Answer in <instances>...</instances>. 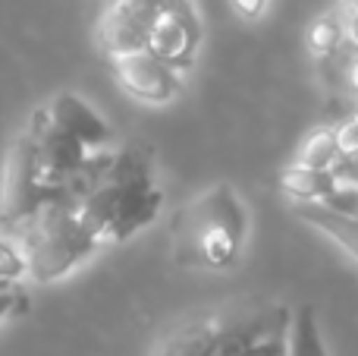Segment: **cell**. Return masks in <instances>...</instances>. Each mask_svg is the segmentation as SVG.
<instances>
[{
    "instance_id": "obj_11",
    "label": "cell",
    "mask_w": 358,
    "mask_h": 356,
    "mask_svg": "<svg viewBox=\"0 0 358 356\" xmlns=\"http://www.w3.org/2000/svg\"><path fill=\"white\" fill-rule=\"evenodd\" d=\"M280 189L296 202H317V205H334L340 196V183L330 170H315L292 161L289 167L280 170Z\"/></svg>"
},
{
    "instance_id": "obj_12",
    "label": "cell",
    "mask_w": 358,
    "mask_h": 356,
    "mask_svg": "<svg viewBox=\"0 0 358 356\" xmlns=\"http://www.w3.org/2000/svg\"><path fill=\"white\" fill-rule=\"evenodd\" d=\"M286 356H330L327 344H324L321 325H317V309L311 306V303H302V306L292 313Z\"/></svg>"
},
{
    "instance_id": "obj_5",
    "label": "cell",
    "mask_w": 358,
    "mask_h": 356,
    "mask_svg": "<svg viewBox=\"0 0 358 356\" xmlns=\"http://www.w3.org/2000/svg\"><path fill=\"white\" fill-rule=\"evenodd\" d=\"M60 199L82 202V189L54 186V183L44 180L41 167H38L35 132L25 123V130L13 139L10 155H6L3 186H0V231L22 233L44 205L60 202Z\"/></svg>"
},
{
    "instance_id": "obj_14",
    "label": "cell",
    "mask_w": 358,
    "mask_h": 356,
    "mask_svg": "<svg viewBox=\"0 0 358 356\" xmlns=\"http://www.w3.org/2000/svg\"><path fill=\"white\" fill-rule=\"evenodd\" d=\"M340 158V149H336V136H334V126H321L315 130L311 136H305V142L299 145L296 164H305V167H315V170H330Z\"/></svg>"
},
{
    "instance_id": "obj_18",
    "label": "cell",
    "mask_w": 358,
    "mask_h": 356,
    "mask_svg": "<svg viewBox=\"0 0 358 356\" xmlns=\"http://www.w3.org/2000/svg\"><path fill=\"white\" fill-rule=\"evenodd\" d=\"M346 38H349V44L358 48V13H346Z\"/></svg>"
},
{
    "instance_id": "obj_9",
    "label": "cell",
    "mask_w": 358,
    "mask_h": 356,
    "mask_svg": "<svg viewBox=\"0 0 358 356\" xmlns=\"http://www.w3.org/2000/svg\"><path fill=\"white\" fill-rule=\"evenodd\" d=\"M44 111H48L50 123H57L60 130H66L69 136L79 139V142L85 145V149H92V151L110 149L113 139H117L113 126L107 123V120L101 117L88 101H82L79 95H73V92L54 95V98L44 104Z\"/></svg>"
},
{
    "instance_id": "obj_17",
    "label": "cell",
    "mask_w": 358,
    "mask_h": 356,
    "mask_svg": "<svg viewBox=\"0 0 358 356\" xmlns=\"http://www.w3.org/2000/svg\"><path fill=\"white\" fill-rule=\"evenodd\" d=\"M236 10V16H242L245 22H258L267 13V0H229Z\"/></svg>"
},
{
    "instance_id": "obj_16",
    "label": "cell",
    "mask_w": 358,
    "mask_h": 356,
    "mask_svg": "<svg viewBox=\"0 0 358 356\" xmlns=\"http://www.w3.org/2000/svg\"><path fill=\"white\" fill-rule=\"evenodd\" d=\"M29 313V296L19 287H3L0 290V322L13 319V315Z\"/></svg>"
},
{
    "instance_id": "obj_6",
    "label": "cell",
    "mask_w": 358,
    "mask_h": 356,
    "mask_svg": "<svg viewBox=\"0 0 358 356\" xmlns=\"http://www.w3.org/2000/svg\"><path fill=\"white\" fill-rule=\"evenodd\" d=\"M173 0H110L94 25V38L104 57L126 54V50H145L151 41L157 16Z\"/></svg>"
},
{
    "instance_id": "obj_15",
    "label": "cell",
    "mask_w": 358,
    "mask_h": 356,
    "mask_svg": "<svg viewBox=\"0 0 358 356\" xmlns=\"http://www.w3.org/2000/svg\"><path fill=\"white\" fill-rule=\"evenodd\" d=\"M321 63H324L327 79L336 85V92L358 101V48L355 44H349V38H346V44H343L334 57H327V60H321Z\"/></svg>"
},
{
    "instance_id": "obj_2",
    "label": "cell",
    "mask_w": 358,
    "mask_h": 356,
    "mask_svg": "<svg viewBox=\"0 0 358 356\" xmlns=\"http://www.w3.org/2000/svg\"><path fill=\"white\" fill-rule=\"evenodd\" d=\"M245 240V202L227 180L198 193L170 221V252L179 268L229 271L239 265Z\"/></svg>"
},
{
    "instance_id": "obj_4",
    "label": "cell",
    "mask_w": 358,
    "mask_h": 356,
    "mask_svg": "<svg viewBox=\"0 0 358 356\" xmlns=\"http://www.w3.org/2000/svg\"><path fill=\"white\" fill-rule=\"evenodd\" d=\"M19 237L25 243V268L38 284L69 275L76 265H82L101 249V240L82 221L79 202L73 199L44 205Z\"/></svg>"
},
{
    "instance_id": "obj_19",
    "label": "cell",
    "mask_w": 358,
    "mask_h": 356,
    "mask_svg": "<svg viewBox=\"0 0 358 356\" xmlns=\"http://www.w3.org/2000/svg\"><path fill=\"white\" fill-rule=\"evenodd\" d=\"M343 10H346V13H358V0H343Z\"/></svg>"
},
{
    "instance_id": "obj_13",
    "label": "cell",
    "mask_w": 358,
    "mask_h": 356,
    "mask_svg": "<svg viewBox=\"0 0 358 356\" xmlns=\"http://www.w3.org/2000/svg\"><path fill=\"white\" fill-rule=\"evenodd\" d=\"M346 44V13H324L305 32V48L311 57L327 60Z\"/></svg>"
},
{
    "instance_id": "obj_3",
    "label": "cell",
    "mask_w": 358,
    "mask_h": 356,
    "mask_svg": "<svg viewBox=\"0 0 358 356\" xmlns=\"http://www.w3.org/2000/svg\"><path fill=\"white\" fill-rule=\"evenodd\" d=\"M289 319V309L273 306L255 315L192 322L170 334L155 356H286Z\"/></svg>"
},
{
    "instance_id": "obj_7",
    "label": "cell",
    "mask_w": 358,
    "mask_h": 356,
    "mask_svg": "<svg viewBox=\"0 0 358 356\" xmlns=\"http://www.w3.org/2000/svg\"><path fill=\"white\" fill-rule=\"evenodd\" d=\"M113 69V79L129 98L142 104H170L182 92V73L157 54L145 50H126V54L107 57Z\"/></svg>"
},
{
    "instance_id": "obj_1",
    "label": "cell",
    "mask_w": 358,
    "mask_h": 356,
    "mask_svg": "<svg viewBox=\"0 0 358 356\" xmlns=\"http://www.w3.org/2000/svg\"><path fill=\"white\" fill-rule=\"evenodd\" d=\"M164 208V189L155 174V151L145 142H126L110 151L101 177L79 202L92 233L107 243H126L155 224Z\"/></svg>"
},
{
    "instance_id": "obj_10",
    "label": "cell",
    "mask_w": 358,
    "mask_h": 356,
    "mask_svg": "<svg viewBox=\"0 0 358 356\" xmlns=\"http://www.w3.org/2000/svg\"><path fill=\"white\" fill-rule=\"evenodd\" d=\"M292 212L299 221H305L308 227L321 231L327 240H334L336 246H343L358 262V214L336 212V208L317 205V202H299Z\"/></svg>"
},
{
    "instance_id": "obj_8",
    "label": "cell",
    "mask_w": 358,
    "mask_h": 356,
    "mask_svg": "<svg viewBox=\"0 0 358 356\" xmlns=\"http://www.w3.org/2000/svg\"><path fill=\"white\" fill-rule=\"evenodd\" d=\"M198 48H201V19H198L195 0H173L157 16L148 50L161 57L164 63L176 67L179 73H185L195 67Z\"/></svg>"
}]
</instances>
